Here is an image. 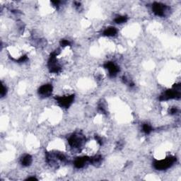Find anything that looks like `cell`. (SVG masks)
I'll use <instances>...</instances> for the list:
<instances>
[{
  "mask_svg": "<svg viewBox=\"0 0 181 181\" xmlns=\"http://www.w3.org/2000/svg\"><path fill=\"white\" fill-rule=\"evenodd\" d=\"M175 157L170 156L166 159L156 161L154 162V167L156 168L157 170H164L166 169H169L170 166H171L173 163L175 162Z\"/></svg>",
  "mask_w": 181,
  "mask_h": 181,
  "instance_id": "1",
  "label": "cell"
},
{
  "mask_svg": "<svg viewBox=\"0 0 181 181\" xmlns=\"http://www.w3.org/2000/svg\"><path fill=\"white\" fill-rule=\"evenodd\" d=\"M74 98H75V96L72 95V96H67L58 97V98H57L56 99H57V102L59 103V104L61 106L65 107V108H68V107L70 106L73 102Z\"/></svg>",
  "mask_w": 181,
  "mask_h": 181,
  "instance_id": "2",
  "label": "cell"
},
{
  "mask_svg": "<svg viewBox=\"0 0 181 181\" xmlns=\"http://www.w3.org/2000/svg\"><path fill=\"white\" fill-rule=\"evenodd\" d=\"M153 12L154 13L156 16H163L164 15V13L165 11V7L164 4L160 3H154L152 6Z\"/></svg>",
  "mask_w": 181,
  "mask_h": 181,
  "instance_id": "3",
  "label": "cell"
},
{
  "mask_svg": "<svg viewBox=\"0 0 181 181\" xmlns=\"http://www.w3.org/2000/svg\"><path fill=\"white\" fill-rule=\"evenodd\" d=\"M106 69L108 70L110 75L111 76H115L119 72V67L117 66L115 64L112 62H106L104 65Z\"/></svg>",
  "mask_w": 181,
  "mask_h": 181,
  "instance_id": "4",
  "label": "cell"
},
{
  "mask_svg": "<svg viewBox=\"0 0 181 181\" xmlns=\"http://www.w3.org/2000/svg\"><path fill=\"white\" fill-rule=\"evenodd\" d=\"M81 142L82 140L79 137H78L77 135H72L71 136L70 138H69L68 142L70 145L72 147H75V148H78L80 147V145L81 144Z\"/></svg>",
  "mask_w": 181,
  "mask_h": 181,
  "instance_id": "5",
  "label": "cell"
},
{
  "mask_svg": "<svg viewBox=\"0 0 181 181\" xmlns=\"http://www.w3.org/2000/svg\"><path fill=\"white\" fill-rule=\"evenodd\" d=\"M52 86L50 84H45L40 86L38 92H39L40 95H42L43 96H48L52 93Z\"/></svg>",
  "mask_w": 181,
  "mask_h": 181,
  "instance_id": "6",
  "label": "cell"
},
{
  "mask_svg": "<svg viewBox=\"0 0 181 181\" xmlns=\"http://www.w3.org/2000/svg\"><path fill=\"white\" fill-rule=\"evenodd\" d=\"M88 161H90V159L88 157H80L77 158L75 161V165L77 169H81L84 166V165Z\"/></svg>",
  "mask_w": 181,
  "mask_h": 181,
  "instance_id": "7",
  "label": "cell"
},
{
  "mask_svg": "<svg viewBox=\"0 0 181 181\" xmlns=\"http://www.w3.org/2000/svg\"><path fill=\"white\" fill-rule=\"evenodd\" d=\"M103 34L106 36H114L117 34V30L114 27H110L104 30Z\"/></svg>",
  "mask_w": 181,
  "mask_h": 181,
  "instance_id": "8",
  "label": "cell"
},
{
  "mask_svg": "<svg viewBox=\"0 0 181 181\" xmlns=\"http://www.w3.org/2000/svg\"><path fill=\"white\" fill-rule=\"evenodd\" d=\"M32 163V157L30 155H25V156L23 157L21 160V164L24 166H29V165Z\"/></svg>",
  "mask_w": 181,
  "mask_h": 181,
  "instance_id": "9",
  "label": "cell"
},
{
  "mask_svg": "<svg viewBox=\"0 0 181 181\" xmlns=\"http://www.w3.org/2000/svg\"><path fill=\"white\" fill-rule=\"evenodd\" d=\"M127 21V17L124 16H119L118 17L115 18V22L118 24H123V23H125Z\"/></svg>",
  "mask_w": 181,
  "mask_h": 181,
  "instance_id": "10",
  "label": "cell"
},
{
  "mask_svg": "<svg viewBox=\"0 0 181 181\" xmlns=\"http://www.w3.org/2000/svg\"><path fill=\"white\" fill-rule=\"evenodd\" d=\"M142 129L146 134H149L150 132L152 131V127L149 124H144L143 126H142Z\"/></svg>",
  "mask_w": 181,
  "mask_h": 181,
  "instance_id": "11",
  "label": "cell"
},
{
  "mask_svg": "<svg viewBox=\"0 0 181 181\" xmlns=\"http://www.w3.org/2000/svg\"><path fill=\"white\" fill-rule=\"evenodd\" d=\"M7 93V88L6 86H4L3 84H2V88H1V96L3 97L4 95H6Z\"/></svg>",
  "mask_w": 181,
  "mask_h": 181,
  "instance_id": "12",
  "label": "cell"
},
{
  "mask_svg": "<svg viewBox=\"0 0 181 181\" xmlns=\"http://www.w3.org/2000/svg\"><path fill=\"white\" fill-rule=\"evenodd\" d=\"M61 45H62V47H65V46H68V45H70V43L67 40H62V41L60 43Z\"/></svg>",
  "mask_w": 181,
  "mask_h": 181,
  "instance_id": "13",
  "label": "cell"
}]
</instances>
